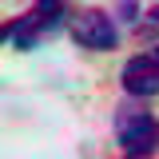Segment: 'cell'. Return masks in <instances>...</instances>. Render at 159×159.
Returning <instances> with one entry per match:
<instances>
[{
	"instance_id": "1",
	"label": "cell",
	"mask_w": 159,
	"mask_h": 159,
	"mask_svg": "<svg viewBox=\"0 0 159 159\" xmlns=\"http://www.w3.org/2000/svg\"><path fill=\"white\" fill-rule=\"evenodd\" d=\"M116 139L127 159H151L159 155V119L155 111H147L143 103L123 99L116 107Z\"/></svg>"
},
{
	"instance_id": "2",
	"label": "cell",
	"mask_w": 159,
	"mask_h": 159,
	"mask_svg": "<svg viewBox=\"0 0 159 159\" xmlns=\"http://www.w3.org/2000/svg\"><path fill=\"white\" fill-rule=\"evenodd\" d=\"M72 16L64 4H56V0H44V4H32L24 16H16L8 28H4V40L8 44H16L20 52H28V48H36L44 36H52L64 20Z\"/></svg>"
},
{
	"instance_id": "3",
	"label": "cell",
	"mask_w": 159,
	"mask_h": 159,
	"mask_svg": "<svg viewBox=\"0 0 159 159\" xmlns=\"http://www.w3.org/2000/svg\"><path fill=\"white\" fill-rule=\"evenodd\" d=\"M68 28H72V36H76L80 48H92V52H111L116 40H119L116 16L103 12V8H72Z\"/></svg>"
},
{
	"instance_id": "4",
	"label": "cell",
	"mask_w": 159,
	"mask_h": 159,
	"mask_svg": "<svg viewBox=\"0 0 159 159\" xmlns=\"http://www.w3.org/2000/svg\"><path fill=\"white\" fill-rule=\"evenodd\" d=\"M119 84H123V92L135 99H147V96H159V44L151 52H139L123 64V72H119Z\"/></svg>"
},
{
	"instance_id": "5",
	"label": "cell",
	"mask_w": 159,
	"mask_h": 159,
	"mask_svg": "<svg viewBox=\"0 0 159 159\" xmlns=\"http://www.w3.org/2000/svg\"><path fill=\"white\" fill-rule=\"evenodd\" d=\"M116 12H119V20H135L139 12H143V8H139V4H119Z\"/></svg>"
},
{
	"instance_id": "6",
	"label": "cell",
	"mask_w": 159,
	"mask_h": 159,
	"mask_svg": "<svg viewBox=\"0 0 159 159\" xmlns=\"http://www.w3.org/2000/svg\"><path fill=\"white\" fill-rule=\"evenodd\" d=\"M143 16H147V24H155V28H159V4H151V8H147Z\"/></svg>"
}]
</instances>
